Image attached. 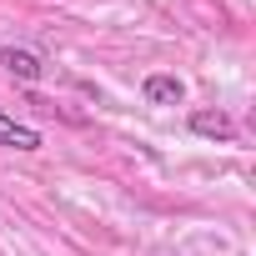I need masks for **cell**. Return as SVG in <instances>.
Returning <instances> with one entry per match:
<instances>
[{
  "label": "cell",
  "mask_w": 256,
  "mask_h": 256,
  "mask_svg": "<svg viewBox=\"0 0 256 256\" xmlns=\"http://www.w3.org/2000/svg\"><path fill=\"white\" fill-rule=\"evenodd\" d=\"M146 96H151V100H181V80H171V76H151V80H146Z\"/></svg>",
  "instance_id": "277c9868"
},
{
  "label": "cell",
  "mask_w": 256,
  "mask_h": 256,
  "mask_svg": "<svg viewBox=\"0 0 256 256\" xmlns=\"http://www.w3.org/2000/svg\"><path fill=\"white\" fill-rule=\"evenodd\" d=\"M0 60H6L20 80H36V76H40V60H36L30 50H0Z\"/></svg>",
  "instance_id": "3957f363"
},
{
  "label": "cell",
  "mask_w": 256,
  "mask_h": 256,
  "mask_svg": "<svg viewBox=\"0 0 256 256\" xmlns=\"http://www.w3.org/2000/svg\"><path fill=\"white\" fill-rule=\"evenodd\" d=\"M0 146H16V151H36V146H40V136L30 131V126H20V120H10V116H0Z\"/></svg>",
  "instance_id": "6da1fadb"
},
{
  "label": "cell",
  "mask_w": 256,
  "mask_h": 256,
  "mask_svg": "<svg viewBox=\"0 0 256 256\" xmlns=\"http://www.w3.org/2000/svg\"><path fill=\"white\" fill-rule=\"evenodd\" d=\"M191 131H201V136H221V141H226V136H231V120H226L221 110H196V116H191Z\"/></svg>",
  "instance_id": "7a4b0ae2"
}]
</instances>
